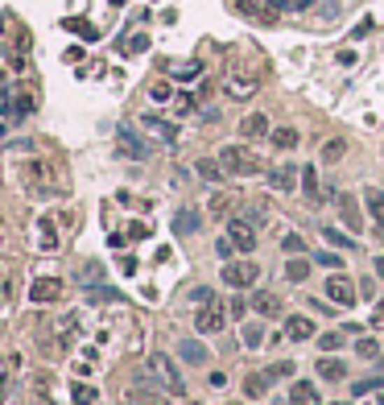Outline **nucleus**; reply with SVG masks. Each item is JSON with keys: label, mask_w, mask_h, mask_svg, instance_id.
<instances>
[{"label": "nucleus", "mask_w": 384, "mask_h": 405, "mask_svg": "<svg viewBox=\"0 0 384 405\" xmlns=\"http://www.w3.org/2000/svg\"><path fill=\"white\" fill-rule=\"evenodd\" d=\"M314 335H318L314 318H306V315L285 318V339H294V343H301V339H314Z\"/></svg>", "instance_id": "obj_10"}, {"label": "nucleus", "mask_w": 384, "mask_h": 405, "mask_svg": "<svg viewBox=\"0 0 384 405\" xmlns=\"http://www.w3.org/2000/svg\"><path fill=\"white\" fill-rule=\"evenodd\" d=\"M25 182H29V194H54V190H58V186H54V174H50V166H45V162H29Z\"/></svg>", "instance_id": "obj_8"}, {"label": "nucleus", "mask_w": 384, "mask_h": 405, "mask_svg": "<svg viewBox=\"0 0 384 405\" xmlns=\"http://www.w3.org/2000/svg\"><path fill=\"white\" fill-rule=\"evenodd\" d=\"M376 240H384V227H376Z\"/></svg>", "instance_id": "obj_50"}, {"label": "nucleus", "mask_w": 384, "mask_h": 405, "mask_svg": "<svg viewBox=\"0 0 384 405\" xmlns=\"http://www.w3.org/2000/svg\"><path fill=\"white\" fill-rule=\"evenodd\" d=\"M116 149H120V157H128V162H141V157H149V145H145V141H141V136L132 133V129H120V133H116Z\"/></svg>", "instance_id": "obj_9"}, {"label": "nucleus", "mask_w": 384, "mask_h": 405, "mask_svg": "<svg viewBox=\"0 0 384 405\" xmlns=\"http://www.w3.org/2000/svg\"><path fill=\"white\" fill-rule=\"evenodd\" d=\"M219 166H223V174H236V178H253V174H260L256 153L253 149H244V145H223V149H219Z\"/></svg>", "instance_id": "obj_1"}, {"label": "nucleus", "mask_w": 384, "mask_h": 405, "mask_svg": "<svg viewBox=\"0 0 384 405\" xmlns=\"http://www.w3.org/2000/svg\"><path fill=\"white\" fill-rule=\"evenodd\" d=\"M99 273H104V269H99V265H83V273H79V277H83L87 285H91V281H95V277H99Z\"/></svg>", "instance_id": "obj_44"}, {"label": "nucleus", "mask_w": 384, "mask_h": 405, "mask_svg": "<svg viewBox=\"0 0 384 405\" xmlns=\"http://www.w3.org/2000/svg\"><path fill=\"white\" fill-rule=\"evenodd\" d=\"M149 95H153L157 104H166V99H170V83H153V91H149Z\"/></svg>", "instance_id": "obj_42"}, {"label": "nucleus", "mask_w": 384, "mask_h": 405, "mask_svg": "<svg viewBox=\"0 0 384 405\" xmlns=\"http://www.w3.org/2000/svg\"><path fill=\"white\" fill-rule=\"evenodd\" d=\"M244 343H248V348H260V343H264V322H244Z\"/></svg>", "instance_id": "obj_30"}, {"label": "nucleus", "mask_w": 384, "mask_h": 405, "mask_svg": "<svg viewBox=\"0 0 384 405\" xmlns=\"http://www.w3.org/2000/svg\"><path fill=\"white\" fill-rule=\"evenodd\" d=\"M273 145L277 149H294L298 145V129H273Z\"/></svg>", "instance_id": "obj_29"}, {"label": "nucleus", "mask_w": 384, "mask_h": 405, "mask_svg": "<svg viewBox=\"0 0 384 405\" xmlns=\"http://www.w3.org/2000/svg\"><path fill=\"white\" fill-rule=\"evenodd\" d=\"M368 34H372V17H368V21H360V25H355V38H368Z\"/></svg>", "instance_id": "obj_47"}, {"label": "nucleus", "mask_w": 384, "mask_h": 405, "mask_svg": "<svg viewBox=\"0 0 384 405\" xmlns=\"http://www.w3.org/2000/svg\"><path fill=\"white\" fill-rule=\"evenodd\" d=\"M384 381H355V397H368V393H381Z\"/></svg>", "instance_id": "obj_37"}, {"label": "nucleus", "mask_w": 384, "mask_h": 405, "mask_svg": "<svg viewBox=\"0 0 384 405\" xmlns=\"http://www.w3.org/2000/svg\"><path fill=\"white\" fill-rule=\"evenodd\" d=\"M281 248H285V253H301V248H306V240H301L298 232H290V236L281 240Z\"/></svg>", "instance_id": "obj_39"}, {"label": "nucleus", "mask_w": 384, "mask_h": 405, "mask_svg": "<svg viewBox=\"0 0 384 405\" xmlns=\"http://www.w3.org/2000/svg\"><path fill=\"white\" fill-rule=\"evenodd\" d=\"M364 207H368L372 224L384 227V190H381V186H368V190H364Z\"/></svg>", "instance_id": "obj_14"}, {"label": "nucleus", "mask_w": 384, "mask_h": 405, "mask_svg": "<svg viewBox=\"0 0 384 405\" xmlns=\"http://www.w3.org/2000/svg\"><path fill=\"white\" fill-rule=\"evenodd\" d=\"M253 91H256V79H236V75L227 79V95H232V99H248Z\"/></svg>", "instance_id": "obj_23"}, {"label": "nucleus", "mask_w": 384, "mask_h": 405, "mask_svg": "<svg viewBox=\"0 0 384 405\" xmlns=\"http://www.w3.org/2000/svg\"><path fill=\"white\" fill-rule=\"evenodd\" d=\"M318 348H322V352H339V348H343V335H339V331H327V335H318Z\"/></svg>", "instance_id": "obj_34"}, {"label": "nucleus", "mask_w": 384, "mask_h": 405, "mask_svg": "<svg viewBox=\"0 0 384 405\" xmlns=\"http://www.w3.org/2000/svg\"><path fill=\"white\" fill-rule=\"evenodd\" d=\"M54 335H58V348H71L75 335H79V318H75V315L58 318V322H54Z\"/></svg>", "instance_id": "obj_18"}, {"label": "nucleus", "mask_w": 384, "mask_h": 405, "mask_svg": "<svg viewBox=\"0 0 384 405\" xmlns=\"http://www.w3.org/2000/svg\"><path fill=\"white\" fill-rule=\"evenodd\" d=\"M376 397H381V405H384V389H381V393H376Z\"/></svg>", "instance_id": "obj_51"}, {"label": "nucleus", "mask_w": 384, "mask_h": 405, "mask_svg": "<svg viewBox=\"0 0 384 405\" xmlns=\"http://www.w3.org/2000/svg\"><path fill=\"white\" fill-rule=\"evenodd\" d=\"M240 133L248 136V141H260V136H273L269 133V116H260V112H253L244 125H240Z\"/></svg>", "instance_id": "obj_19"}, {"label": "nucleus", "mask_w": 384, "mask_h": 405, "mask_svg": "<svg viewBox=\"0 0 384 405\" xmlns=\"http://www.w3.org/2000/svg\"><path fill=\"white\" fill-rule=\"evenodd\" d=\"M71 29H75L79 38H87V42H95V38H99V34H95V29H91L87 21H71Z\"/></svg>", "instance_id": "obj_40"}, {"label": "nucleus", "mask_w": 384, "mask_h": 405, "mask_svg": "<svg viewBox=\"0 0 384 405\" xmlns=\"http://www.w3.org/2000/svg\"><path fill=\"white\" fill-rule=\"evenodd\" d=\"M253 306H256V315H264V318L281 315V298H277V294H264V290H256L253 294Z\"/></svg>", "instance_id": "obj_16"}, {"label": "nucleus", "mask_w": 384, "mask_h": 405, "mask_svg": "<svg viewBox=\"0 0 384 405\" xmlns=\"http://www.w3.org/2000/svg\"><path fill=\"white\" fill-rule=\"evenodd\" d=\"M149 376H157V385H162L166 393H173V397H182V393H186L182 372H178L173 360H170V356H162V352H153V356H149Z\"/></svg>", "instance_id": "obj_2"}, {"label": "nucleus", "mask_w": 384, "mask_h": 405, "mask_svg": "<svg viewBox=\"0 0 384 405\" xmlns=\"http://www.w3.org/2000/svg\"><path fill=\"white\" fill-rule=\"evenodd\" d=\"M318 376H322V381H343V376H347V364L322 356V360H318Z\"/></svg>", "instance_id": "obj_22"}, {"label": "nucleus", "mask_w": 384, "mask_h": 405, "mask_svg": "<svg viewBox=\"0 0 384 405\" xmlns=\"http://www.w3.org/2000/svg\"><path fill=\"white\" fill-rule=\"evenodd\" d=\"M301 190H306V199H310V203H322V190H318V174H314L310 166L301 170Z\"/></svg>", "instance_id": "obj_24"}, {"label": "nucleus", "mask_w": 384, "mask_h": 405, "mask_svg": "<svg viewBox=\"0 0 384 405\" xmlns=\"http://www.w3.org/2000/svg\"><path fill=\"white\" fill-rule=\"evenodd\" d=\"M327 298H331L335 306H343V311H351V306L360 302V285H355L351 277H343V273H331V277H327Z\"/></svg>", "instance_id": "obj_3"}, {"label": "nucleus", "mask_w": 384, "mask_h": 405, "mask_svg": "<svg viewBox=\"0 0 384 405\" xmlns=\"http://www.w3.org/2000/svg\"><path fill=\"white\" fill-rule=\"evenodd\" d=\"M199 75V62H186V66H178V79H194Z\"/></svg>", "instance_id": "obj_43"}, {"label": "nucleus", "mask_w": 384, "mask_h": 405, "mask_svg": "<svg viewBox=\"0 0 384 405\" xmlns=\"http://www.w3.org/2000/svg\"><path fill=\"white\" fill-rule=\"evenodd\" d=\"M240 8H244V13H248V17H264V13H260V4H256V0H240Z\"/></svg>", "instance_id": "obj_45"}, {"label": "nucleus", "mask_w": 384, "mask_h": 405, "mask_svg": "<svg viewBox=\"0 0 384 405\" xmlns=\"http://www.w3.org/2000/svg\"><path fill=\"white\" fill-rule=\"evenodd\" d=\"M178 356H182L186 364H194V368H199V364H207V356H211V352H207L199 339H182V343H178Z\"/></svg>", "instance_id": "obj_15"}, {"label": "nucleus", "mask_w": 384, "mask_h": 405, "mask_svg": "<svg viewBox=\"0 0 384 405\" xmlns=\"http://www.w3.org/2000/svg\"><path fill=\"white\" fill-rule=\"evenodd\" d=\"M290 405H322V402H318V389H314L310 381H298V385L290 389Z\"/></svg>", "instance_id": "obj_20"}, {"label": "nucleus", "mask_w": 384, "mask_h": 405, "mask_svg": "<svg viewBox=\"0 0 384 405\" xmlns=\"http://www.w3.org/2000/svg\"><path fill=\"white\" fill-rule=\"evenodd\" d=\"M190 298H194V302L203 306V302H211L215 294H211V290H207V285H194V290H190Z\"/></svg>", "instance_id": "obj_41"}, {"label": "nucleus", "mask_w": 384, "mask_h": 405, "mask_svg": "<svg viewBox=\"0 0 384 405\" xmlns=\"http://www.w3.org/2000/svg\"><path fill=\"white\" fill-rule=\"evenodd\" d=\"M71 397H75V405H95V402H99V393H95L91 385H75V393H71Z\"/></svg>", "instance_id": "obj_33"}, {"label": "nucleus", "mask_w": 384, "mask_h": 405, "mask_svg": "<svg viewBox=\"0 0 384 405\" xmlns=\"http://www.w3.org/2000/svg\"><path fill=\"white\" fill-rule=\"evenodd\" d=\"M199 174H203L207 182H219V178H223V166L211 162V157H203V162H199Z\"/></svg>", "instance_id": "obj_32"}, {"label": "nucleus", "mask_w": 384, "mask_h": 405, "mask_svg": "<svg viewBox=\"0 0 384 405\" xmlns=\"http://www.w3.org/2000/svg\"><path fill=\"white\" fill-rule=\"evenodd\" d=\"M194 327L203 331V335H215V331H223L227 327V311H223V302H203L199 306V315H194Z\"/></svg>", "instance_id": "obj_5"}, {"label": "nucleus", "mask_w": 384, "mask_h": 405, "mask_svg": "<svg viewBox=\"0 0 384 405\" xmlns=\"http://www.w3.org/2000/svg\"><path fill=\"white\" fill-rule=\"evenodd\" d=\"M215 253H219V257H232V253H236V244H232V240H219V244H215Z\"/></svg>", "instance_id": "obj_46"}, {"label": "nucleus", "mask_w": 384, "mask_h": 405, "mask_svg": "<svg viewBox=\"0 0 384 405\" xmlns=\"http://www.w3.org/2000/svg\"><path fill=\"white\" fill-rule=\"evenodd\" d=\"M58 294H62V281L58 277H38L34 281V290H29V298L42 306V302H58Z\"/></svg>", "instance_id": "obj_11"}, {"label": "nucleus", "mask_w": 384, "mask_h": 405, "mask_svg": "<svg viewBox=\"0 0 384 405\" xmlns=\"http://www.w3.org/2000/svg\"><path fill=\"white\" fill-rule=\"evenodd\" d=\"M141 125H145V129H153L162 141H173V136H178V129H173V125H166V120H157V116H145Z\"/></svg>", "instance_id": "obj_27"}, {"label": "nucleus", "mask_w": 384, "mask_h": 405, "mask_svg": "<svg viewBox=\"0 0 384 405\" xmlns=\"http://www.w3.org/2000/svg\"><path fill=\"white\" fill-rule=\"evenodd\" d=\"M343 153H347V145H343V141H327V145H322V162H327V166L343 162Z\"/></svg>", "instance_id": "obj_28"}, {"label": "nucleus", "mask_w": 384, "mask_h": 405, "mask_svg": "<svg viewBox=\"0 0 384 405\" xmlns=\"http://www.w3.org/2000/svg\"><path fill=\"white\" fill-rule=\"evenodd\" d=\"M227 240H232L240 253H253L256 248V227L248 224L244 215H232V220H227Z\"/></svg>", "instance_id": "obj_7"}, {"label": "nucleus", "mask_w": 384, "mask_h": 405, "mask_svg": "<svg viewBox=\"0 0 384 405\" xmlns=\"http://www.w3.org/2000/svg\"><path fill=\"white\" fill-rule=\"evenodd\" d=\"M236 215H244L253 227H260V224H269V211H264V203H248V207H240Z\"/></svg>", "instance_id": "obj_25"}, {"label": "nucleus", "mask_w": 384, "mask_h": 405, "mask_svg": "<svg viewBox=\"0 0 384 405\" xmlns=\"http://www.w3.org/2000/svg\"><path fill=\"white\" fill-rule=\"evenodd\" d=\"M145 45H149V38H145V34H136V38L128 42V50H145Z\"/></svg>", "instance_id": "obj_48"}, {"label": "nucleus", "mask_w": 384, "mask_h": 405, "mask_svg": "<svg viewBox=\"0 0 384 405\" xmlns=\"http://www.w3.org/2000/svg\"><path fill=\"white\" fill-rule=\"evenodd\" d=\"M269 385H273V372H269V368H264V372H248V376H244V397L260 402V397L269 393Z\"/></svg>", "instance_id": "obj_12"}, {"label": "nucleus", "mask_w": 384, "mask_h": 405, "mask_svg": "<svg viewBox=\"0 0 384 405\" xmlns=\"http://www.w3.org/2000/svg\"><path fill=\"white\" fill-rule=\"evenodd\" d=\"M331 203L339 207V215H343V224H347V232H364V215H360V203H355V194H347V190H335L331 194Z\"/></svg>", "instance_id": "obj_6"}, {"label": "nucleus", "mask_w": 384, "mask_h": 405, "mask_svg": "<svg viewBox=\"0 0 384 405\" xmlns=\"http://www.w3.org/2000/svg\"><path fill=\"white\" fill-rule=\"evenodd\" d=\"M285 277H290V281H306V277H310V261L290 257V261H285Z\"/></svg>", "instance_id": "obj_26"}, {"label": "nucleus", "mask_w": 384, "mask_h": 405, "mask_svg": "<svg viewBox=\"0 0 384 405\" xmlns=\"http://www.w3.org/2000/svg\"><path fill=\"white\" fill-rule=\"evenodd\" d=\"M199 227H203V215H199L194 207H182V211L173 215V232H178V236H194Z\"/></svg>", "instance_id": "obj_13"}, {"label": "nucleus", "mask_w": 384, "mask_h": 405, "mask_svg": "<svg viewBox=\"0 0 384 405\" xmlns=\"http://www.w3.org/2000/svg\"><path fill=\"white\" fill-rule=\"evenodd\" d=\"M128 405H170V397L157 393V389H132V393H128Z\"/></svg>", "instance_id": "obj_21"}, {"label": "nucleus", "mask_w": 384, "mask_h": 405, "mask_svg": "<svg viewBox=\"0 0 384 405\" xmlns=\"http://www.w3.org/2000/svg\"><path fill=\"white\" fill-rule=\"evenodd\" d=\"M355 352H360L364 360H376V356H381V343H376V339H368V335H360V343H355Z\"/></svg>", "instance_id": "obj_31"}, {"label": "nucleus", "mask_w": 384, "mask_h": 405, "mask_svg": "<svg viewBox=\"0 0 384 405\" xmlns=\"http://www.w3.org/2000/svg\"><path fill=\"white\" fill-rule=\"evenodd\" d=\"M273 8H294V13H301V8H310L314 0H269Z\"/></svg>", "instance_id": "obj_38"}, {"label": "nucleus", "mask_w": 384, "mask_h": 405, "mask_svg": "<svg viewBox=\"0 0 384 405\" xmlns=\"http://www.w3.org/2000/svg\"><path fill=\"white\" fill-rule=\"evenodd\" d=\"M269 186H273V190H294V186H298V170H294V166L269 170Z\"/></svg>", "instance_id": "obj_17"}, {"label": "nucleus", "mask_w": 384, "mask_h": 405, "mask_svg": "<svg viewBox=\"0 0 384 405\" xmlns=\"http://www.w3.org/2000/svg\"><path fill=\"white\" fill-rule=\"evenodd\" d=\"M322 236H327L331 244H339V248H355V240H351V236H343L339 227H322Z\"/></svg>", "instance_id": "obj_35"}, {"label": "nucleus", "mask_w": 384, "mask_h": 405, "mask_svg": "<svg viewBox=\"0 0 384 405\" xmlns=\"http://www.w3.org/2000/svg\"><path fill=\"white\" fill-rule=\"evenodd\" d=\"M335 405H347V402H335Z\"/></svg>", "instance_id": "obj_52"}, {"label": "nucleus", "mask_w": 384, "mask_h": 405, "mask_svg": "<svg viewBox=\"0 0 384 405\" xmlns=\"http://www.w3.org/2000/svg\"><path fill=\"white\" fill-rule=\"evenodd\" d=\"M256 277H260L256 261H227L223 265V285H232V290H253Z\"/></svg>", "instance_id": "obj_4"}, {"label": "nucleus", "mask_w": 384, "mask_h": 405, "mask_svg": "<svg viewBox=\"0 0 384 405\" xmlns=\"http://www.w3.org/2000/svg\"><path fill=\"white\" fill-rule=\"evenodd\" d=\"M376 273H381V277H384V257H376Z\"/></svg>", "instance_id": "obj_49"}, {"label": "nucleus", "mask_w": 384, "mask_h": 405, "mask_svg": "<svg viewBox=\"0 0 384 405\" xmlns=\"http://www.w3.org/2000/svg\"><path fill=\"white\" fill-rule=\"evenodd\" d=\"M314 261H318V265H327L331 273H343V257H335V253H318Z\"/></svg>", "instance_id": "obj_36"}]
</instances>
